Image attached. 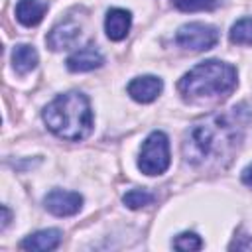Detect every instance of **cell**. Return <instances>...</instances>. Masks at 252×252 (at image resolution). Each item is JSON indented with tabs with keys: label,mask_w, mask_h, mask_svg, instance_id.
Masks as SVG:
<instances>
[{
	"label": "cell",
	"mask_w": 252,
	"mask_h": 252,
	"mask_svg": "<svg viewBox=\"0 0 252 252\" xmlns=\"http://www.w3.org/2000/svg\"><path fill=\"white\" fill-rule=\"evenodd\" d=\"M12 63H14V69L18 73H22V75L24 73H30L37 65V51L32 45L20 43L12 51Z\"/></svg>",
	"instance_id": "cell-13"
},
{
	"label": "cell",
	"mask_w": 252,
	"mask_h": 252,
	"mask_svg": "<svg viewBox=\"0 0 252 252\" xmlns=\"http://www.w3.org/2000/svg\"><path fill=\"white\" fill-rule=\"evenodd\" d=\"M201 246H203V240L195 232H183L173 240V248L177 250H199Z\"/></svg>",
	"instance_id": "cell-16"
},
{
	"label": "cell",
	"mask_w": 252,
	"mask_h": 252,
	"mask_svg": "<svg viewBox=\"0 0 252 252\" xmlns=\"http://www.w3.org/2000/svg\"><path fill=\"white\" fill-rule=\"evenodd\" d=\"M79 35H81L79 24L73 22V20H67V22L57 24V26L49 32V35H47V45H49L51 49H55V51L67 49V47H71V45L79 39Z\"/></svg>",
	"instance_id": "cell-8"
},
{
	"label": "cell",
	"mask_w": 252,
	"mask_h": 252,
	"mask_svg": "<svg viewBox=\"0 0 252 252\" xmlns=\"http://www.w3.org/2000/svg\"><path fill=\"white\" fill-rule=\"evenodd\" d=\"M175 39L185 49H191V51H207V49H211L219 41V33H217V30L213 26L193 22V24L181 26L179 32H177V35H175Z\"/></svg>",
	"instance_id": "cell-5"
},
{
	"label": "cell",
	"mask_w": 252,
	"mask_h": 252,
	"mask_svg": "<svg viewBox=\"0 0 252 252\" xmlns=\"http://www.w3.org/2000/svg\"><path fill=\"white\" fill-rule=\"evenodd\" d=\"M102 65V55L94 45H85L77 49L73 55L67 59V69L73 73H83V71H93Z\"/></svg>",
	"instance_id": "cell-9"
},
{
	"label": "cell",
	"mask_w": 252,
	"mask_h": 252,
	"mask_svg": "<svg viewBox=\"0 0 252 252\" xmlns=\"http://www.w3.org/2000/svg\"><path fill=\"white\" fill-rule=\"evenodd\" d=\"M43 120L55 136L69 142H79L87 138L93 128L89 98L77 91L59 94L45 106Z\"/></svg>",
	"instance_id": "cell-2"
},
{
	"label": "cell",
	"mask_w": 252,
	"mask_h": 252,
	"mask_svg": "<svg viewBox=\"0 0 252 252\" xmlns=\"http://www.w3.org/2000/svg\"><path fill=\"white\" fill-rule=\"evenodd\" d=\"M59 242H61V232L57 228H47V230H39V232L30 234L28 238L22 240L20 246L24 250H39V252H45V250L57 248Z\"/></svg>",
	"instance_id": "cell-11"
},
{
	"label": "cell",
	"mask_w": 252,
	"mask_h": 252,
	"mask_svg": "<svg viewBox=\"0 0 252 252\" xmlns=\"http://www.w3.org/2000/svg\"><path fill=\"white\" fill-rule=\"evenodd\" d=\"M242 140L240 108L230 114H209L195 122L183 140V158L195 167L222 165L230 159L232 152Z\"/></svg>",
	"instance_id": "cell-1"
},
{
	"label": "cell",
	"mask_w": 252,
	"mask_h": 252,
	"mask_svg": "<svg viewBox=\"0 0 252 252\" xmlns=\"http://www.w3.org/2000/svg\"><path fill=\"white\" fill-rule=\"evenodd\" d=\"M230 41L238 45H252V18H242L232 26Z\"/></svg>",
	"instance_id": "cell-14"
},
{
	"label": "cell",
	"mask_w": 252,
	"mask_h": 252,
	"mask_svg": "<svg viewBox=\"0 0 252 252\" xmlns=\"http://www.w3.org/2000/svg\"><path fill=\"white\" fill-rule=\"evenodd\" d=\"M236 87V71L232 65L217 59L195 65L179 81V93L189 100L219 98L232 93Z\"/></svg>",
	"instance_id": "cell-3"
},
{
	"label": "cell",
	"mask_w": 252,
	"mask_h": 252,
	"mask_svg": "<svg viewBox=\"0 0 252 252\" xmlns=\"http://www.w3.org/2000/svg\"><path fill=\"white\" fill-rule=\"evenodd\" d=\"M163 83L161 79L154 77V75H144V77H136L128 83V94L138 100V102H152L158 98V94L161 93Z\"/></svg>",
	"instance_id": "cell-7"
},
{
	"label": "cell",
	"mask_w": 252,
	"mask_h": 252,
	"mask_svg": "<svg viewBox=\"0 0 252 252\" xmlns=\"http://www.w3.org/2000/svg\"><path fill=\"white\" fill-rule=\"evenodd\" d=\"M130 12L128 10H122V8H112L108 10L106 14V20H104V30H106V35L114 41H120L126 37L128 30H130Z\"/></svg>",
	"instance_id": "cell-10"
},
{
	"label": "cell",
	"mask_w": 252,
	"mask_h": 252,
	"mask_svg": "<svg viewBox=\"0 0 252 252\" xmlns=\"http://www.w3.org/2000/svg\"><path fill=\"white\" fill-rule=\"evenodd\" d=\"M181 12H205L215 8V0H173Z\"/></svg>",
	"instance_id": "cell-17"
},
{
	"label": "cell",
	"mask_w": 252,
	"mask_h": 252,
	"mask_svg": "<svg viewBox=\"0 0 252 252\" xmlns=\"http://www.w3.org/2000/svg\"><path fill=\"white\" fill-rule=\"evenodd\" d=\"M45 10H47V4L43 0H20L16 4V18L24 26L32 28L41 22Z\"/></svg>",
	"instance_id": "cell-12"
},
{
	"label": "cell",
	"mask_w": 252,
	"mask_h": 252,
	"mask_svg": "<svg viewBox=\"0 0 252 252\" xmlns=\"http://www.w3.org/2000/svg\"><path fill=\"white\" fill-rule=\"evenodd\" d=\"M83 205V197L75 191H63V189H53L45 197V209L57 217H69L75 215Z\"/></svg>",
	"instance_id": "cell-6"
},
{
	"label": "cell",
	"mask_w": 252,
	"mask_h": 252,
	"mask_svg": "<svg viewBox=\"0 0 252 252\" xmlns=\"http://www.w3.org/2000/svg\"><path fill=\"white\" fill-rule=\"evenodd\" d=\"M8 222H10V211H8V207H2V228H4Z\"/></svg>",
	"instance_id": "cell-19"
},
{
	"label": "cell",
	"mask_w": 252,
	"mask_h": 252,
	"mask_svg": "<svg viewBox=\"0 0 252 252\" xmlns=\"http://www.w3.org/2000/svg\"><path fill=\"white\" fill-rule=\"evenodd\" d=\"M122 201H124V205L130 207V209H140V207L150 205V203L154 201V197H152V193H148L146 189H132V191H128V193L122 197Z\"/></svg>",
	"instance_id": "cell-15"
},
{
	"label": "cell",
	"mask_w": 252,
	"mask_h": 252,
	"mask_svg": "<svg viewBox=\"0 0 252 252\" xmlns=\"http://www.w3.org/2000/svg\"><path fill=\"white\" fill-rule=\"evenodd\" d=\"M138 167L146 175H159L169 167V142L163 132L156 130L144 140Z\"/></svg>",
	"instance_id": "cell-4"
},
{
	"label": "cell",
	"mask_w": 252,
	"mask_h": 252,
	"mask_svg": "<svg viewBox=\"0 0 252 252\" xmlns=\"http://www.w3.org/2000/svg\"><path fill=\"white\" fill-rule=\"evenodd\" d=\"M242 183H244V185H248V187L252 189V163L242 171Z\"/></svg>",
	"instance_id": "cell-18"
}]
</instances>
